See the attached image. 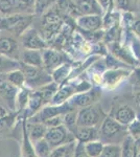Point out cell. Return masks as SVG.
Segmentation results:
<instances>
[{
	"label": "cell",
	"mask_w": 140,
	"mask_h": 157,
	"mask_svg": "<svg viewBox=\"0 0 140 157\" xmlns=\"http://www.w3.org/2000/svg\"><path fill=\"white\" fill-rule=\"evenodd\" d=\"M21 59L24 64L30 65V66L42 67L43 66V58L40 52L35 49H27L23 52L21 55Z\"/></svg>",
	"instance_id": "d6986e66"
},
{
	"label": "cell",
	"mask_w": 140,
	"mask_h": 157,
	"mask_svg": "<svg viewBox=\"0 0 140 157\" xmlns=\"http://www.w3.org/2000/svg\"><path fill=\"white\" fill-rule=\"evenodd\" d=\"M74 6L75 11L82 16L84 15H100L103 12L97 0H78Z\"/></svg>",
	"instance_id": "30bf717a"
},
{
	"label": "cell",
	"mask_w": 140,
	"mask_h": 157,
	"mask_svg": "<svg viewBox=\"0 0 140 157\" xmlns=\"http://www.w3.org/2000/svg\"><path fill=\"white\" fill-rule=\"evenodd\" d=\"M117 1H118V6L123 9H126L128 6V0H117Z\"/></svg>",
	"instance_id": "60d3db41"
},
{
	"label": "cell",
	"mask_w": 140,
	"mask_h": 157,
	"mask_svg": "<svg viewBox=\"0 0 140 157\" xmlns=\"http://www.w3.org/2000/svg\"><path fill=\"white\" fill-rule=\"evenodd\" d=\"M84 148L90 157H99L104 149V144L100 140H92L84 144Z\"/></svg>",
	"instance_id": "603a6c76"
},
{
	"label": "cell",
	"mask_w": 140,
	"mask_h": 157,
	"mask_svg": "<svg viewBox=\"0 0 140 157\" xmlns=\"http://www.w3.org/2000/svg\"><path fill=\"white\" fill-rule=\"evenodd\" d=\"M68 71H69V65H63V66L59 67L57 70L53 73V78L57 83H61L62 81L65 80V78L67 77Z\"/></svg>",
	"instance_id": "d6a6232c"
},
{
	"label": "cell",
	"mask_w": 140,
	"mask_h": 157,
	"mask_svg": "<svg viewBox=\"0 0 140 157\" xmlns=\"http://www.w3.org/2000/svg\"><path fill=\"white\" fill-rule=\"evenodd\" d=\"M76 22L82 29L88 32H95L100 29L103 24L100 15H84L78 18Z\"/></svg>",
	"instance_id": "7c38bea8"
},
{
	"label": "cell",
	"mask_w": 140,
	"mask_h": 157,
	"mask_svg": "<svg viewBox=\"0 0 140 157\" xmlns=\"http://www.w3.org/2000/svg\"><path fill=\"white\" fill-rule=\"evenodd\" d=\"M7 115H9V114H7V111L3 107H2V106H0V120L4 118Z\"/></svg>",
	"instance_id": "ab89813d"
},
{
	"label": "cell",
	"mask_w": 140,
	"mask_h": 157,
	"mask_svg": "<svg viewBox=\"0 0 140 157\" xmlns=\"http://www.w3.org/2000/svg\"><path fill=\"white\" fill-rule=\"evenodd\" d=\"M133 29H134V32L140 37V19L137 20V21H135V23L133 25Z\"/></svg>",
	"instance_id": "f35d334b"
},
{
	"label": "cell",
	"mask_w": 140,
	"mask_h": 157,
	"mask_svg": "<svg viewBox=\"0 0 140 157\" xmlns=\"http://www.w3.org/2000/svg\"><path fill=\"white\" fill-rule=\"evenodd\" d=\"M32 21V14H13L0 18V29H6L21 36Z\"/></svg>",
	"instance_id": "6da1fadb"
},
{
	"label": "cell",
	"mask_w": 140,
	"mask_h": 157,
	"mask_svg": "<svg viewBox=\"0 0 140 157\" xmlns=\"http://www.w3.org/2000/svg\"><path fill=\"white\" fill-rule=\"evenodd\" d=\"M58 0H36L35 2V13L36 14H43L52 6Z\"/></svg>",
	"instance_id": "4dcf8cb0"
},
{
	"label": "cell",
	"mask_w": 140,
	"mask_h": 157,
	"mask_svg": "<svg viewBox=\"0 0 140 157\" xmlns=\"http://www.w3.org/2000/svg\"><path fill=\"white\" fill-rule=\"evenodd\" d=\"M128 72L121 70H110L104 75V81L107 85H116L123 78V75H127Z\"/></svg>",
	"instance_id": "d4e9b609"
},
{
	"label": "cell",
	"mask_w": 140,
	"mask_h": 157,
	"mask_svg": "<svg viewBox=\"0 0 140 157\" xmlns=\"http://www.w3.org/2000/svg\"><path fill=\"white\" fill-rule=\"evenodd\" d=\"M124 129V126L118 123L115 118L106 116L99 129V134L105 138H113Z\"/></svg>",
	"instance_id": "ba28073f"
},
{
	"label": "cell",
	"mask_w": 140,
	"mask_h": 157,
	"mask_svg": "<svg viewBox=\"0 0 140 157\" xmlns=\"http://www.w3.org/2000/svg\"><path fill=\"white\" fill-rule=\"evenodd\" d=\"M114 118L118 123H120L121 125L124 126L129 125L131 121H133L136 118V114H135V111L133 110V108L128 105H123L117 109Z\"/></svg>",
	"instance_id": "e0dca14e"
},
{
	"label": "cell",
	"mask_w": 140,
	"mask_h": 157,
	"mask_svg": "<svg viewBox=\"0 0 140 157\" xmlns=\"http://www.w3.org/2000/svg\"><path fill=\"white\" fill-rule=\"evenodd\" d=\"M42 58H43V65L45 67H47L48 69H55V68L59 67L64 62L62 55L55 52V50H46L43 54Z\"/></svg>",
	"instance_id": "2e32d148"
},
{
	"label": "cell",
	"mask_w": 140,
	"mask_h": 157,
	"mask_svg": "<svg viewBox=\"0 0 140 157\" xmlns=\"http://www.w3.org/2000/svg\"><path fill=\"white\" fill-rule=\"evenodd\" d=\"M0 13L6 16L18 14L16 0H0Z\"/></svg>",
	"instance_id": "f1b7e54d"
},
{
	"label": "cell",
	"mask_w": 140,
	"mask_h": 157,
	"mask_svg": "<svg viewBox=\"0 0 140 157\" xmlns=\"http://www.w3.org/2000/svg\"><path fill=\"white\" fill-rule=\"evenodd\" d=\"M7 82H9L15 87L19 88L25 84V77L22 70L14 69L7 73Z\"/></svg>",
	"instance_id": "cb8c5ba5"
},
{
	"label": "cell",
	"mask_w": 140,
	"mask_h": 157,
	"mask_svg": "<svg viewBox=\"0 0 140 157\" xmlns=\"http://www.w3.org/2000/svg\"><path fill=\"white\" fill-rule=\"evenodd\" d=\"M43 124H44L47 128L57 127V126L62 125L63 124V114L62 115H57V116H55V117L49 118V120L45 121Z\"/></svg>",
	"instance_id": "e575fe53"
},
{
	"label": "cell",
	"mask_w": 140,
	"mask_h": 157,
	"mask_svg": "<svg viewBox=\"0 0 140 157\" xmlns=\"http://www.w3.org/2000/svg\"><path fill=\"white\" fill-rule=\"evenodd\" d=\"M138 146L136 144V139L133 136L128 135L124 137L121 145V157H137L139 154Z\"/></svg>",
	"instance_id": "9a60e30c"
},
{
	"label": "cell",
	"mask_w": 140,
	"mask_h": 157,
	"mask_svg": "<svg viewBox=\"0 0 140 157\" xmlns=\"http://www.w3.org/2000/svg\"><path fill=\"white\" fill-rule=\"evenodd\" d=\"M136 144H137V146H138V148H140V136H138V137L136 138Z\"/></svg>",
	"instance_id": "b9f144b4"
},
{
	"label": "cell",
	"mask_w": 140,
	"mask_h": 157,
	"mask_svg": "<svg viewBox=\"0 0 140 157\" xmlns=\"http://www.w3.org/2000/svg\"><path fill=\"white\" fill-rule=\"evenodd\" d=\"M32 145H34L36 154L38 155V157H49L51 148L49 147L45 138H42L40 140L36 141Z\"/></svg>",
	"instance_id": "484cf974"
},
{
	"label": "cell",
	"mask_w": 140,
	"mask_h": 157,
	"mask_svg": "<svg viewBox=\"0 0 140 157\" xmlns=\"http://www.w3.org/2000/svg\"><path fill=\"white\" fill-rule=\"evenodd\" d=\"M29 94L30 93L28 92L27 89H22L20 92H18L17 100H16V107L18 106L19 110H22V109L25 107V105L28 103Z\"/></svg>",
	"instance_id": "1f68e13d"
},
{
	"label": "cell",
	"mask_w": 140,
	"mask_h": 157,
	"mask_svg": "<svg viewBox=\"0 0 140 157\" xmlns=\"http://www.w3.org/2000/svg\"><path fill=\"white\" fill-rule=\"evenodd\" d=\"M101 93L98 90H88L85 92L78 93V94L74 95L70 101V105L72 108H84L91 106L95 104L100 98Z\"/></svg>",
	"instance_id": "52a82bcc"
},
{
	"label": "cell",
	"mask_w": 140,
	"mask_h": 157,
	"mask_svg": "<svg viewBox=\"0 0 140 157\" xmlns=\"http://www.w3.org/2000/svg\"><path fill=\"white\" fill-rule=\"evenodd\" d=\"M73 157H90L87 154V152L85 151L83 143H80V141L76 140V148H75V152H74Z\"/></svg>",
	"instance_id": "d590c367"
},
{
	"label": "cell",
	"mask_w": 140,
	"mask_h": 157,
	"mask_svg": "<svg viewBox=\"0 0 140 157\" xmlns=\"http://www.w3.org/2000/svg\"><path fill=\"white\" fill-rule=\"evenodd\" d=\"M76 92V88L71 85L62 87L60 90H58L55 93V95L51 98V103L53 105H61L64 104L68 98H70Z\"/></svg>",
	"instance_id": "ffe728a7"
},
{
	"label": "cell",
	"mask_w": 140,
	"mask_h": 157,
	"mask_svg": "<svg viewBox=\"0 0 140 157\" xmlns=\"http://www.w3.org/2000/svg\"><path fill=\"white\" fill-rule=\"evenodd\" d=\"M98 134L99 132L96 127H78L74 136L78 141L86 144L89 141L96 140L99 136Z\"/></svg>",
	"instance_id": "4fadbf2b"
},
{
	"label": "cell",
	"mask_w": 140,
	"mask_h": 157,
	"mask_svg": "<svg viewBox=\"0 0 140 157\" xmlns=\"http://www.w3.org/2000/svg\"><path fill=\"white\" fill-rule=\"evenodd\" d=\"M11 116H6L4 118L0 120V132H3L4 130L9 128V126L12 125V121H11Z\"/></svg>",
	"instance_id": "8d00e7d4"
},
{
	"label": "cell",
	"mask_w": 140,
	"mask_h": 157,
	"mask_svg": "<svg viewBox=\"0 0 140 157\" xmlns=\"http://www.w3.org/2000/svg\"><path fill=\"white\" fill-rule=\"evenodd\" d=\"M18 66H19V64L16 61L6 57V56L0 55V72L9 71V70L12 71V69L14 70Z\"/></svg>",
	"instance_id": "f546056e"
},
{
	"label": "cell",
	"mask_w": 140,
	"mask_h": 157,
	"mask_svg": "<svg viewBox=\"0 0 140 157\" xmlns=\"http://www.w3.org/2000/svg\"><path fill=\"white\" fill-rule=\"evenodd\" d=\"M99 157H121V146L116 144L104 145V149Z\"/></svg>",
	"instance_id": "4316f807"
},
{
	"label": "cell",
	"mask_w": 140,
	"mask_h": 157,
	"mask_svg": "<svg viewBox=\"0 0 140 157\" xmlns=\"http://www.w3.org/2000/svg\"><path fill=\"white\" fill-rule=\"evenodd\" d=\"M0 94L6 100L7 105L12 110H15L16 108V100H17V87L12 85L9 82L0 81Z\"/></svg>",
	"instance_id": "8fae6325"
},
{
	"label": "cell",
	"mask_w": 140,
	"mask_h": 157,
	"mask_svg": "<svg viewBox=\"0 0 140 157\" xmlns=\"http://www.w3.org/2000/svg\"><path fill=\"white\" fill-rule=\"evenodd\" d=\"M26 130L28 137L32 144L44 138L47 127L43 123H29L26 121Z\"/></svg>",
	"instance_id": "5bb4252c"
},
{
	"label": "cell",
	"mask_w": 140,
	"mask_h": 157,
	"mask_svg": "<svg viewBox=\"0 0 140 157\" xmlns=\"http://www.w3.org/2000/svg\"><path fill=\"white\" fill-rule=\"evenodd\" d=\"M46 102V100L43 97L42 92L39 90L35 91L34 93L29 94V98H28V111H29V115H32L35 113H37L38 111L40 110V108L42 107Z\"/></svg>",
	"instance_id": "7402d4cb"
},
{
	"label": "cell",
	"mask_w": 140,
	"mask_h": 157,
	"mask_svg": "<svg viewBox=\"0 0 140 157\" xmlns=\"http://www.w3.org/2000/svg\"><path fill=\"white\" fill-rule=\"evenodd\" d=\"M0 55L11 59H18L19 46L18 42L11 37H0Z\"/></svg>",
	"instance_id": "9c48e42d"
},
{
	"label": "cell",
	"mask_w": 140,
	"mask_h": 157,
	"mask_svg": "<svg viewBox=\"0 0 140 157\" xmlns=\"http://www.w3.org/2000/svg\"><path fill=\"white\" fill-rule=\"evenodd\" d=\"M98 4L100 7L105 11H110L112 9V4H113V0H97Z\"/></svg>",
	"instance_id": "74e56055"
},
{
	"label": "cell",
	"mask_w": 140,
	"mask_h": 157,
	"mask_svg": "<svg viewBox=\"0 0 140 157\" xmlns=\"http://www.w3.org/2000/svg\"><path fill=\"white\" fill-rule=\"evenodd\" d=\"M128 131H129L130 135L133 136L135 139L138 137V136H140V121L135 118L133 121H131V123L129 124Z\"/></svg>",
	"instance_id": "836d02e7"
},
{
	"label": "cell",
	"mask_w": 140,
	"mask_h": 157,
	"mask_svg": "<svg viewBox=\"0 0 140 157\" xmlns=\"http://www.w3.org/2000/svg\"><path fill=\"white\" fill-rule=\"evenodd\" d=\"M22 147H21V157H38L36 154L35 148L32 143L30 141L26 130V121L23 124V130H22Z\"/></svg>",
	"instance_id": "44dd1931"
},
{
	"label": "cell",
	"mask_w": 140,
	"mask_h": 157,
	"mask_svg": "<svg viewBox=\"0 0 140 157\" xmlns=\"http://www.w3.org/2000/svg\"><path fill=\"white\" fill-rule=\"evenodd\" d=\"M137 157H140V153L138 154V155H137Z\"/></svg>",
	"instance_id": "7bdbcfd3"
},
{
	"label": "cell",
	"mask_w": 140,
	"mask_h": 157,
	"mask_svg": "<svg viewBox=\"0 0 140 157\" xmlns=\"http://www.w3.org/2000/svg\"><path fill=\"white\" fill-rule=\"evenodd\" d=\"M44 138L46 139L48 145L51 149L76 140L74 134L68 130L67 127L63 124L60 126H57V127L47 128Z\"/></svg>",
	"instance_id": "3957f363"
},
{
	"label": "cell",
	"mask_w": 140,
	"mask_h": 157,
	"mask_svg": "<svg viewBox=\"0 0 140 157\" xmlns=\"http://www.w3.org/2000/svg\"><path fill=\"white\" fill-rule=\"evenodd\" d=\"M106 113L100 106L93 105L84 107L78 112L76 126L78 127H97L106 117Z\"/></svg>",
	"instance_id": "7a4b0ae2"
},
{
	"label": "cell",
	"mask_w": 140,
	"mask_h": 157,
	"mask_svg": "<svg viewBox=\"0 0 140 157\" xmlns=\"http://www.w3.org/2000/svg\"><path fill=\"white\" fill-rule=\"evenodd\" d=\"M73 110V108L71 107L69 103H64L61 105H53L49 106V107H44L42 108L40 111H38L37 113H35V115H32V117H29L28 121L29 123H44L45 121L49 120L51 117H55L57 115H62L67 113L68 111Z\"/></svg>",
	"instance_id": "277c9868"
},
{
	"label": "cell",
	"mask_w": 140,
	"mask_h": 157,
	"mask_svg": "<svg viewBox=\"0 0 140 157\" xmlns=\"http://www.w3.org/2000/svg\"><path fill=\"white\" fill-rule=\"evenodd\" d=\"M76 148V143L74 141H71V143L64 144V145H61L57 147V148H53L50 151L49 157H73Z\"/></svg>",
	"instance_id": "ac0fdd59"
},
{
	"label": "cell",
	"mask_w": 140,
	"mask_h": 157,
	"mask_svg": "<svg viewBox=\"0 0 140 157\" xmlns=\"http://www.w3.org/2000/svg\"><path fill=\"white\" fill-rule=\"evenodd\" d=\"M21 70L24 73L25 83H27L32 87H39V86H44L50 83L51 78L49 75H45L42 71V67L30 66L27 64H22Z\"/></svg>",
	"instance_id": "5b68a950"
},
{
	"label": "cell",
	"mask_w": 140,
	"mask_h": 157,
	"mask_svg": "<svg viewBox=\"0 0 140 157\" xmlns=\"http://www.w3.org/2000/svg\"><path fill=\"white\" fill-rule=\"evenodd\" d=\"M22 44L26 49H44L47 47V44L45 40L38 34V32L34 29L25 30L21 35Z\"/></svg>",
	"instance_id": "8992f818"
},
{
	"label": "cell",
	"mask_w": 140,
	"mask_h": 157,
	"mask_svg": "<svg viewBox=\"0 0 140 157\" xmlns=\"http://www.w3.org/2000/svg\"><path fill=\"white\" fill-rule=\"evenodd\" d=\"M18 14H32L35 13L36 0H16Z\"/></svg>",
	"instance_id": "83f0119b"
}]
</instances>
